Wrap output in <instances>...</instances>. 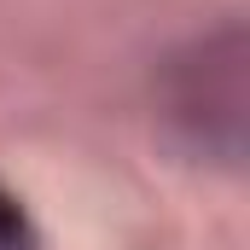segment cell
I'll use <instances>...</instances> for the list:
<instances>
[{"label":"cell","mask_w":250,"mask_h":250,"mask_svg":"<svg viewBox=\"0 0 250 250\" xmlns=\"http://www.w3.org/2000/svg\"><path fill=\"white\" fill-rule=\"evenodd\" d=\"M0 250H41L29 209L18 204V192H6V187H0Z\"/></svg>","instance_id":"7a4b0ae2"},{"label":"cell","mask_w":250,"mask_h":250,"mask_svg":"<svg viewBox=\"0 0 250 250\" xmlns=\"http://www.w3.org/2000/svg\"><path fill=\"white\" fill-rule=\"evenodd\" d=\"M163 123L192 151L239 163L245 151V29L227 23L192 41L163 76Z\"/></svg>","instance_id":"6da1fadb"}]
</instances>
